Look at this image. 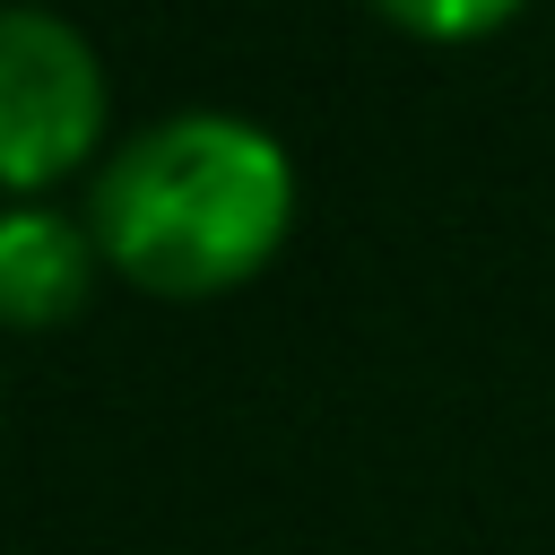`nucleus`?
I'll list each match as a JSON object with an SVG mask.
<instances>
[{
  "instance_id": "4",
  "label": "nucleus",
  "mask_w": 555,
  "mask_h": 555,
  "mask_svg": "<svg viewBox=\"0 0 555 555\" xmlns=\"http://www.w3.org/2000/svg\"><path fill=\"white\" fill-rule=\"evenodd\" d=\"M382 17H399V26H416V35H486V26H503L520 0H373Z\"/></svg>"
},
{
  "instance_id": "3",
  "label": "nucleus",
  "mask_w": 555,
  "mask_h": 555,
  "mask_svg": "<svg viewBox=\"0 0 555 555\" xmlns=\"http://www.w3.org/2000/svg\"><path fill=\"white\" fill-rule=\"evenodd\" d=\"M78 295H87V234L61 208H17L0 225V304H9V321L43 330Z\"/></svg>"
},
{
  "instance_id": "1",
  "label": "nucleus",
  "mask_w": 555,
  "mask_h": 555,
  "mask_svg": "<svg viewBox=\"0 0 555 555\" xmlns=\"http://www.w3.org/2000/svg\"><path fill=\"white\" fill-rule=\"evenodd\" d=\"M295 217L286 147L243 113H173L139 130L87 199L104 260L156 295H225L243 286Z\"/></svg>"
},
{
  "instance_id": "2",
  "label": "nucleus",
  "mask_w": 555,
  "mask_h": 555,
  "mask_svg": "<svg viewBox=\"0 0 555 555\" xmlns=\"http://www.w3.org/2000/svg\"><path fill=\"white\" fill-rule=\"evenodd\" d=\"M104 130V69L69 17L17 0L0 17V173L9 191H43Z\"/></svg>"
}]
</instances>
